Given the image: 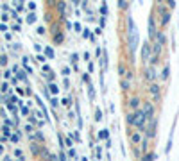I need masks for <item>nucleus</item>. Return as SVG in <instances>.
<instances>
[{
	"label": "nucleus",
	"instance_id": "nucleus-45",
	"mask_svg": "<svg viewBox=\"0 0 179 161\" xmlns=\"http://www.w3.org/2000/svg\"><path fill=\"white\" fill-rule=\"evenodd\" d=\"M39 161H43V160H39Z\"/></svg>",
	"mask_w": 179,
	"mask_h": 161
},
{
	"label": "nucleus",
	"instance_id": "nucleus-4",
	"mask_svg": "<svg viewBox=\"0 0 179 161\" xmlns=\"http://www.w3.org/2000/svg\"><path fill=\"white\" fill-rule=\"evenodd\" d=\"M151 57H152V45H151V41H145L142 45V59L145 61V66H147V63H151Z\"/></svg>",
	"mask_w": 179,
	"mask_h": 161
},
{
	"label": "nucleus",
	"instance_id": "nucleus-11",
	"mask_svg": "<svg viewBox=\"0 0 179 161\" xmlns=\"http://www.w3.org/2000/svg\"><path fill=\"white\" fill-rule=\"evenodd\" d=\"M149 36H151V39L156 36V25H154V14H151L149 16Z\"/></svg>",
	"mask_w": 179,
	"mask_h": 161
},
{
	"label": "nucleus",
	"instance_id": "nucleus-32",
	"mask_svg": "<svg viewBox=\"0 0 179 161\" xmlns=\"http://www.w3.org/2000/svg\"><path fill=\"white\" fill-rule=\"evenodd\" d=\"M47 156H48V161H57V158L54 154H47Z\"/></svg>",
	"mask_w": 179,
	"mask_h": 161
},
{
	"label": "nucleus",
	"instance_id": "nucleus-42",
	"mask_svg": "<svg viewBox=\"0 0 179 161\" xmlns=\"http://www.w3.org/2000/svg\"><path fill=\"white\" fill-rule=\"evenodd\" d=\"M104 25H106V18H100V29H102Z\"/></svg>",
	"mask_w": 179,
	"mask_h": 161
},
{
	"label": "nucleus",
	"instance_id": "nucleus-31",
	"mask_svg": "<svg viewBox=\"0 0 179 161\" xmlns=\"http://www.w3.org/2000/svg\"><path fill=\"white\" fill-rule=\"evenodd\" d=\"M7 63V57L5 56H0V65H5Z\"/></svg>",
	"mask_w": 179,
	"mask_h": 161
},
{
	"label": "nucleus",
	"instance_id": "nucleus-2",
	"mask_svg": "<svg viewBox=\"0 0 179 161\" xmlns=\"http://www.w3.org/2000/svg\"><path fill=\"white\" fill-rule=\"evenodd\" d=\"M118 72H120V88L124 91H129L133 86V72L129 68H126V65H118Z\"/></svg>",
	"mask_w": 179,
	"mask_h": 161
},
{
	"label": "nucleus",
	"instance_id": "nucleus-26",
	"mask_svg": "<svg viewBox=\"0 0 179 161\" xmlns=\"http://www.w3.org/2000/svg\"><path fill=\"white\" fill-rule=\"evenodd\" d=\"M68 156H70V158H75V156H77L75 149H70V151H68Z\"/></svg>",
	"mask_w": 179,
	"mask_h": 161
},
{
	"label": "nucleus",
	"instance_id": "nucleus-30",
	"mask_svg": "<svg viewBox=\"0 0 179 161\" xmlns=\"http://www.w3.org/2000/svg\"><path fill=\"white\" fill-rule=\"evenodd\" d=\"M72 138H75V140H77V142H81V136H79V133H77V131H75V133H74V134H72Z\"/></svg>",
	"mask_w": 179,
	"mask_h": 161
},
{
	"label": "nucleus",
	"instance_id": "nucleus-25",
	"mask_svg": "<svg viewBox=\"0 0 179 161\" xmlns=\"http://www.w3.org/2000/svg\"><path fill=\"white\" fill-rule=\"evenodd\" d=\"M118 7L126 9V7H127V2H126V0H120V2H118Z\"/></svg>",
	"mask_w": 179,
	"mask_h": 161
},
{
	"label": "nucleus",
	"instance_id": "nucleus-3",
	"mask_svg": "<svg viewBox=\"0 0 179 161\" xmlns=\"http://www.w3.org/2000/svg\"><path fill=\"white\" fill-rule=\"evenodd\" d=\"M145 122H147V118H145V115H143V111H142V109L133 111V113H129V115H127V124H129V125H133V127H138L140 131H143Z\"/></svg>",
	"mask_w": 179,
	"mask_h": 161
},
{
	"label": "nucleus",
	"instance_id": "nucleus-33",
	"mask_svg": "<svg viewBox=\"0 0 179 161\" xmlns=\"http://www.w3.org/2000/svg\"><path fill=\"white\" fill-rule=\"evenodd\" d=\"M63 75H65V77L70 75V68H63Z\"/></svg>",
	"mask_w": 179,
	"mask_h": 161
},
{
	"label": "nucleus",
	"instance_id": "nucleus-23",
	"mask_svg": "<svg viewBox=\"0 0 179 161\" xmlns=\"http://www.w3.org/2000/svg\"><path fill=\"white\" fill-rule=\"evenodd\" d=\"M100 13H102L104 16L108 14V4H102V5H100Z\"/></svg>",
	"mask_w": 179,
	"mask_h": 161
},
{
	"label": "nucleus",
	"instance_id": "nucleus-37",
	"mask_svg": "<svg viewBox=\"0 0 179 161\" xmlns=\"http://www.w3.org/2000/svg\"><path fill=\"white\" fill-rule=\"evenodd\" d=\"M18 79H23V81H25V73H23V72H18Z\"/></svg>",
	"mask_w": 179,
	"mask_h": 161
},
{
	"label": "nucleus",
	"instance_id": "nucleus-5",
	"mask_svg": "<svg viewBox=\"0 0 179 161\" xmlns=\"http://www.w3.org/2000/svg\"><path fill=\"white\" fill-rule=\"evenodd\" d=\"M142 111H143V115H145L147 122H151V120H154V118H156V113H154V104H152V102H143Z\"/></svg>",
	"mask_w": 179,
	"mask_h": 161
},
{
	"label": "nucleus",
	"instance_id": "nucleus-9",
	"mask_svg": "<svg viewBox=\"0 0 179 161\" xmlns=\"http://www.w3.org/2000/svg\"><path fill=\"white\" fill-rule=\"evenodd\" d=\"M129 140H131V143H133V145H140V143H142V140H143V136H142V133H140V131H133V133L129 134Z\"/></svg>",
	"mask_w": 179,
	"mask_h": 161
},
{
	"label": "nucleus",
	"instance_id": "nucleus-24",
	"mask_svg": "<svg viewBox=\"0 0 179 161\" xmlns=\"http://www.w3.org/2000/svg\"><path fill=\"white\" fill-rule=\"evenodd\" d=\"M95 120H99V122L102 120V111H100V109H97V111H95Z\"/></svg>",
	"mask_w": 179,
	"mask_h": 161
},
{
	"label": "nucleus",
	"instance_id": "nucleus-18",
	"mask_svg": "<svg viewBox=\"0 0 179 161\" xmlns=\"http://www.w3.org/2000/svg\"><path fill=\"white\" fill-rule=\"evenodd\" d=\"M45 56L50 57V59H54V50H52L50 47H45Z\"/></svg>",
	"mask_w": 179,
	"mask_h": 161
},
{
	"label": "nucleus",
	"instance_id": "nucleus-14",
	"mask_svg": "<svg viewBox=\"0 0 179 161\" xmlns=\"http://www.w3.org/2000/svg\"><path fill=\"white\" fill-rule=\"evenodd\" d=\"M147 143H149V138L143 136V140H142V143H140V152H147Z\"/></svg>",
	"mask_w": 179,
	"mask_h": 161
},
{
	"label": "nucleus",
	"instance_id": "nucleus-40",
	"mask_svg": "<svg viewBox=\"0 0 179 161\" xmlns=\"http://www.w3.org/2000/svg\"><path fill=\"white\" fill-rule=\"evenodd\" d=\"M2 131H4V134H5V136H9V133H11V131H9V127H4Z\"/></svg>",
	"mask_w": 179,
	"mask_h": 161
},
{
	"label": "nucleus",
	"instance_id": "nucleus-1",
	"mask_svg": "<svg viewBox=\"0 0 179 161\" xmlns=\"http://www.w3.org/2000/svg\"><path fill=\"white\" fill-rule=\"evenodd\" d=\"M138 39H140V36H138L136 25H134L133 18L127 16V45H129V50H131L133 54H134V50L138 48Z\"/></svg>",
	"mask_w": 179,
	"mask_h": 161
},
{
	"label": "nucleus",
	"instance_id": "nucleus-19",
	"mask_svg": "<svg viewBox=\"0 0 179 161\" xmlns=\"http://www.w3.org/2000/svg\"><path fill=\"white\" fill-rule=\"evenodd\" d=\"M36 22V14L34 13H29L27 14V23H34Z\"/></svg>",
	"mask_w": 179,
	"mask_h": 161
},
{
	"label": "nucleus",
	"instance_id": "nucleus-15",
	"mask_svg": "<svg viewBox=\"0 0 179 161\" xmlns=\"http://www.w3.org/2000/svg\"><path fill=\"white\" fill-rule=\"evenodd\" d=\"M169 75H170V66H169V65H165L163 73H161V79H163V81H167V79H169Z\"/></svg>",
	"mask_w": 179,
	"mask_h": 161
},
{
	"label": "nucleus",
	"instance_id": "nucleus-44",
	"mask_svg": "<svg viewBox=\"0 0 179 161\" xmlns=\"http://www.w3.org/2000/svg\"><path fill=\"white\" fill-rule=\"evenodd\" d=\"M18 161H23V158H20V160H18Z\"/></svg>",
	"mask_w": 179,
	"mask_h": 161
},
{
	"label": "nucleus",
	"instance_id": "nucleus-7",
	"mask_svg": "<svg viewBox=\"0 0 179 161\" xmlns=\"http://www.w3.org/2000/svg\"><path fill=\"white\" fill-rule=\"evenodd\" d=\"M156 79H158L156 68H154V66H145V81H147L149 84H152V82H156Z\"/></svg>",
	"mask_w": 179,
	"mask_h": 161
},
{
	"label": "nucleus",
	"instance_id": "nucleus-34",
	"mask_svg": "<svg viewBox=\"0 0 179 161\" xmlns=\"http://www.w3.org/2000/svg\"><path fill=\"white\" fill-rule=\"evenodd\" d=\"M74 27H75V30H77V32L81 30V23H79V22H75V25H74Z\"/></svg>",
	"mask_w": 179,
	"mask_h": 161
},
{
	"label": "nucleus",
	"instance_id": "nucleus-10",
	"mask_svg": "<svg viewBox=\"0 0 179 161\" xmlns=\"http://www.w3.org/2000/svg\"><path fill=\"white\" fill-rule=\"evenodd\" d=\"M160 11H161V25H167L169 22H170V11L167 9V7H160Z\"/></svg>",
	"mask_w": 179,
	"mask_h": 161
},
{
	"label": "nucleus",
	"instance_id": "nucleus-39",
	"mask_svg": "<svg viewBox=\"0 0 179 161\" xmlns=\"http://www.w3.org/2000/svg\"><path fill=\"white\" fill-rule=\"evenodd\" d=\"M25 131H27V133H32L34 129H32V125H25Z\"/></svg>",
	"mask_w": 179,
	"mask_h": 161
},
{
	"label": "nucleus",
	"instance_id": "nucleus-22",
	"mask_svg": "<svg viewBox=\"0 0 179 161\" xmlns=\"http://www.w3.org/2000/svg\"><path fill=\"white\" fill-rule=\"evenodd\" d=\"M77 59H79L77 54H72V56H70V61H72V65H75V66H77Z\"/></svg>",
	"mask_w": 179,
	"mask_h": 161
},
{
	"label": "nucleus",
	"instance_id": "nucleus-29",
	"mask_svg": "<svg viewBox=\"0 0 179 161\" xmlns=\"http://www.w3.org/2000/svg\"><path fill=\"white\" fill-rule=\"evenodd\" d=\"M91 34H90V30L88 29H84V32H82V38H90Z\"/></svg>",
	"mask_w": 179,
	"mask_h": 161
},
{
	"label": "nucleus",
	"instance_id": "nucleus-20",
	"mask_svg": "<svg viewBox=\"0 0 179 161\" xmlns=\"http://www.w3.org/2000/svg\"><path fill=\"white\" fill-rule=\"evenodd\" d=\"M88 95H90V99H91V100L95 99V91H93V86H91V84L88 86Z\"/></svg>",
	"mask_w": 179,
	"mask_h": 161
},
{
	"label": "nucleus",
	"instance_id": "nucleus-35",
	"mask_svg": "<svg viewBox=\"0 0 179 161\" xmlns=\"http://www.w3.org/2000/svg\"><path fill=\"white\" fill-rule=\"evenodd\" d=\"M38 34H45V27H38Z\"/></svg>",
	"mask_w": 179,
	"mask_h": 161
},
{
	"label": "nucleus",
	"instance_id": "nucleus-6",
	"mask_svg": "<svg viewBox=\"0 0 179 161\" xmlns=\"http://www.w3.org/2000/svg\"><path fill=\"white\" fill-rule=\"evenodd\" d=\"M147 91L152 95L154 102H160V100H161V88H160V84H158V82H152V84H149Z\"/></svg>",
	"mask_w": 179,
	"mask_h": 161
},
{
	"label": "nucleus",
	"instance_id": "nucleus-16",
	"mask_svg": "<svg viewBox=\"0 0 179 161\" xmlns=\"http://www.w3.org/2000/svg\"><path fill=\"white\" fill-rule=\"evenodd\" d=\"M48 91H50L52 95H57V93H59V88H57L54 82H50V84H48Z\"/></svg>",
	"mask_w": 179,
	"mask_h": 161
},
{
	"label": "nucleus",
	"instance_id": "nucleus-21",
	"mask_svg": "<svg viewBox=\"0 0 179 161\" xmlns=\"http://www.w3.org/2000/svg\"><path fill=\"white\" fill-rule=\"evenodd\" d=\"M154 158H156V156H154L152 152H149V154H145V156H143V160H142V161H152Z\"/></svg>",
	"mask_w": 179,
	"mask_h": 161
},
{
	"label": "nucleus",
	"instance_id": "nucleus-28",
	"mask_svg": "<svg viewBox=\"0 0 179 161\" xmlns=\"http://www.w3.org/2000/svg\"><path fill=\"white\" fill-rule=\"evenodd\" d=\"M176 7V2L174 0H169V9H174Z\"/></svg>",
	"mask_w": 179,
	"mask_h": 161
},
{
	"label": "nucleus",
	"instance_id": "nucleus-13",
	"mask_svg": "<svg viewBox=\"0 0 179 161\" xmlns=\"http://www.w3.org/2000/svg\"><path fill=\"white\" fill-rule=\"evenodd\" d=\"M63 39H65L63 32H61V30H57V32L54 34V43H56V45H59V43H63Z\"/></svg>",
	"mask_w": 179,
	"mask_h": 161
},
{
	"label": "nucleus",
	"instance_id": "nucleus-27",
	"mask_svg": "<svg viewBox=\"0 0 179 161\" xmlns=\"http://www.w3.org/2000/svg\"><path fill=\"white\" fill-rule=\"evenodd\" d=\"M65 143H66L68 147H72V145H74V140H72V138H66V140H65Z\"/></svg>",
	"mask_w": 179,
	"mask_h": 161
},
{
	"label": "nucleus",
	"instance_id": "nucleus-41",
	"mask_svg": "<svg viewBox=\"0 0 179 161\" xmlns=\"http://www.w3.org/2000/svg\"><path fill=\"white\" fill-rule=\"evenodd\" d=\"M11 142H14V143H16V142H18V134H13V136H11Z\"/></svg>",
	"mask_w": 179,
	"mask_h": 161
},
{
	"label": "nucleus",
	"instance_id": "nucleus-36",
	"mask_svg": "<svg viewBox=\"0 0 179 161\" xmlns=\"http://www.w3.org/2000/svg\"><path fill=\"white\" fill-rule=\"evenodd\" d=\"M36 59H38V61H39V63H45V56H38V57H36Z\"/></svg>",
	"mask_w": 179,
	"mask_h": 161
},
{
	"label": "nucleus",
	"instance_id": "nucleus-12",
	"mask_svg": "<svg viewBox=\"0 0 179 161\" xmlns=\"http://www.w3.org/2000/svg\"><path fill=\"white\" fill-rule=\"evenodd\" d=\"M129 108H133L134 111H138V109H140V99H138V97L129 99Z\"/></svg>",
	"mask_w": 179,
	"mask_h": 161
},
{
	"label": "nucleus",
	"instance_id": "nucleus-8",
	"mask_svg": "<svg viewBox=\"0 0 179 161\" xmlns=\"http://www.w3.org/2000/svg\"><path fill=\"white\" fill-rule=\"evenodd\" d=\"M156 125H158V118L147 122V138H154L156 136Z\"/></svg>",
	"mask_w": 179,
	"mask_h": 161
},
{
	"label": "nucleus",
	"instance_id": "nucleus-43",
	"mask_svg": "<svg viewBox=\"0 0 179 161\" xmlns=\"http://www.w3.org/2000/svg\"><path fill=\"white\" fill-rule=\"evenodd\" d=\"M0 30H2V32H5V30H7V25H4V23H2V25H0Z\"/></svg>",
	"mask_w": 179,
	"mask_h": 161
},
{
	"label": "nucleus",
	"instance_id": "nucleus-38",
	"mask_svg": "<svg viewBox=\"0 0 179 161\" xmlns=\"http://www.w3.org/2000/svg\"><path fill=\"white\" fill-rule=\"evenodd\" d=\"M50 104H52V106H54V108H56V106H57V99H56V97H54V99H52V100H50Z\"/></svg>",
	"mask_w": 179,
	"mask_h": 161
},
{
	"label": "nucleus",
	"instance_id": "nucleus-17",
	"mask_svg": "<svg viewBox=\"0 0 179 161\" xmlns=\"http://www.w3.org/2000/svg\"><path fill=\"white\" fill-rule=\"evenodd\" d=\"M99 138H100V140H106V142H108V140H109V133H108V129H102V131L99 133Z\"/></svg>",
	"mask_w": 179,
	"mask_h": 161
}]
</instances>
